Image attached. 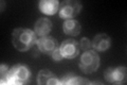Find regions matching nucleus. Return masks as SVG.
I'll use <instances>...</instances> for the list:
<instances>
[{
	"mask_svg": "<svg viewBox=\"0 0 127 85\" xmlns=\"http://www.w3.org/2000/svg\"><path fill=\"white\" fill-rule=\"evenodd\" d=\"M94 51L104 52L109 49L111 46V38L106 33H100L94 36L93 40L91 42Z\"/></svg>",
	"mask_w": 127,
	"mask_h": 85,
	"instance_id": "8",
	"label": "nucleus"
},
{
	"mask_svg": "<svg viewBox=\"0 0 127 85\" xmlns=\"http://www.w3.org/2000/svg\"><path fill=\"white\" fill-rule=\"evenodd\" d=\"M39 11L47 15H54L58 12L59 2L57 0H41L38 3Z\"/></svg>",
	"mask_w": 127,
	"mask_h": 85,
	"instance_id": "11",
	"label": "nucleus"
},
{
	"mask_svg": "<svg viewBox=\"0 0 127 85\" xmlns=\"http://www.w3.org/2000/svg\"><path fill=\"white\" fill-rule=\"evenodd\" d=\"M90 83L91 82L89 80L83 79L74 74L66 75L61 80V84H65V85H84V84H90Z\"/></svg>",
	"mask_w": 127,
	"mask_h": 85,
	"instance_id": "13",
	"label": "nucleus"
},
{
	"mask_svg": "<svg viewBox=\"0 0 127 85\" xmlns=\"http://www.w3.org/2000/svg\"><path fill=\"white\" fill-rule=\"evenodd\" d=\"M37 83L39 85H59L61 81L56 79L53 72L48 69H42L37 75Z\"/></svg>",
	"mask_w": 127,
	"mask_h": 85,
	"instance_id": "9",
	"label": "nucleus"
},
{
	"mask_svg": "<svg viewBox=\"0 0 127 85\" xmlns=\"http://www.w3.org/2000/svg\"><path fill=\"white\" fill-rule=\"evenodd\" d=\"M52 30V22L49 18H39L34 25V32L37 36H46Z\"/></svg>",
	"mask_w": 127,
	"mask_h": 85,
	"instance_id": "10",
	"label": "nucleus"
},
{
	"mask_svg": "<svg viewBox=\"0 0 127 85\" xmlns=\"http://www.w3.org/2000/svg\"><path fill=\"white\" fill-rule=\"evenodd\" d=\"M52 56V59H53V61L54 62H59V61H62L64 58H63V55L61 54V51H59V48L58 49H56L54 52H53V54L51 55Z\"/></svg>",
	"mask_w": 127,
	"mask_h": 85,
	"instance_id": "16",
	"label": "nucleus"
},
{
	"mask_svg": "<svg viewBox=\"0 0 127 85\" xmlns=\"http://www.w3.org/2000/svg\"><path fill=\"white\" fill-rule=\"evenodd\" d=\"M12 43L17 50L25 52L37 44V35L28 28H17L12 33Z\"/></svg>",
	"mask_w": 127,
	"mask_h": 85,
	"instance_id": "1",
	"label": "nucleus"
},
{
	"mask_svg": "<svg viewBox=\"0 0 127 85\" xmlns=\"http://www.w3.org/2000/svg\"><path fill=\"white\" fill-rule=\"evenodd\" d=\"M100 67V56L95 51L86 50L81 55L79 68L84 74H92Z\"/></svg>",
	"mask_w": 127,
	"mask_h": 85,
	"instance_id": "3",
	"label": "nucleus"
},
{
	"mask_svg": "<svg viewBox=\"0 0 127 85\" xmlns=\"http://www.w3.org/2000/svg\"><path fill=\"white\" fill-rule=\"evenodd\" d=\"M63 30H64V33L67 34V35L76 36L79 32H81L82 27H81V23H79L77 20L68 19V20H66V21L64 22Z\"/></svg>",
	"mask_w": 127,
	"mask_h": 85,
	"instance_id": "12",
	"label": "nucleus"
},
{
	"mask_svg": "<svg viewBox=\"0 0 127 85\" xmlns=\"http://www.w3.org/2000/svg\"><path fill=\"white\" fill-rule=\"evenodd\" d=\"M37 46L39 51L48 55H52L53 52L59 48L57 40L51 35H46L40 37L37 40Z\"/></svg>",
	"mask_w": 127,
	"mask_h": 85,
	"instance_id": "7",
	"label": "nucleus"
},
{
	"mask_svg": "<svg viewBox=\"0 0 127 85\" xmlns=\"http://www.w3.org/2000/svg\"><path fill=\"white\" fill-rule=\"evenodd\" d=\"M126 75H127V70H126V67L124 66H119L116 68L109 67L104 72L106 81L112 84L126 83Z\"/></svg>",
	"mask_w": 127,
	"mask_h": 85,
	"instance_id": "5",
	"label": "nucleus"
},
{
	"mask_svg": "<svg viewBox=\"0 0 127 85\" xmlns=\"http://www.w3.org/2000/svg\"><path fill=\"white\" fill-rule=\"evenodd\" d=\"M31 78V71L25 65L17 64V65L10 68L6 77V84H25Z\"/></svg>",
	"mask_w": 127,
	"mask_h": 85,
	"instance_id": "2",
	"label": "nucleus"
},
{
	"mask_svg": "<svg viewBox=\"0 0 127 85\" xmlns=\"http://www.w3.org/2000/svg\"><path fill=\"white\" fill-rule=\"evenodd\" d=\"M92 47V44L89 40V38L87 37H83L81 39V43H79V48H82L83 50H90V48Z\"/></svg>",
	"mask_w": 127,
	"mask_h": 85,
	"instance_id": "15",
	"label": "nucleus"
},
{
	"mask_svg": "<svg viewBox=\"0 0 127 85\" xmlns=\"http://www.w3.org/2000/svg\"><path fill=\"white\" fill-rule=\"evenodd\" d=\"M82 11L81 2L76 0H64L59 3L58 15L63 19H73Z\"/></svg>",
	"mask_w": 127,
	"mask_h": 85,
	"instance_id": "4",
	"label": "nucleus"
},
{
	"mask_svg": "<svg viewBox=\"0 0 127 85\" xmlns=\"http://www.w3.org/2000/svg\"><path fill=\"white\" fill-rule=\"evenodd\" d=\"M9 67L7 65L1 64V69H0V77H1V84H6V77L9 72Z\"/></svg>",
	"mask_w": 127,
	"mask_h": 85,
	"instance_id": "14",
	"label": "nucleus"
},
{
	"mask_svg": "<svg viewBox=\"0 0 127 85\" xmlns=\"http://www.w3.org/2000/svg\"><path fill=\"white\" fill-rule=\"evenodd\" d=\"M59 51L64 59H74L79 53V43L72 38L65 39L59 45Z\"/></svg>",
	"mask_w": 127,
	"mask_h": 85,
	"instance_id": "6",
	"label": "nucleus"
}]
</instances>
